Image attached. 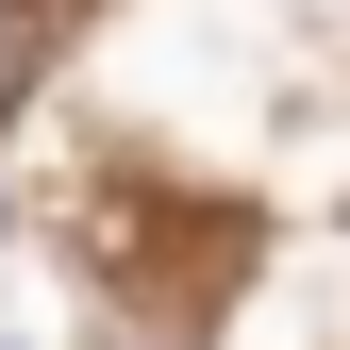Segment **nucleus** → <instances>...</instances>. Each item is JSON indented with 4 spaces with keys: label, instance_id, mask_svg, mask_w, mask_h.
Returning <instances> with one entry per match:
<instances>
[{
    "label": "nucleus",
    "instance_id": "f257e3e1",
    "mask_svg": "<svg viewBox=\"0 0 350 350\" xmlns=\"http://www.w3.org/2000/svg\"><path fill=\"white\" fill-rule=\"evenodd\" d=\"M17 67H33V0H0V100H17Z\"/></svg>",
    "mask_w": 350,
    "mask_h": 350
}]
</instances>
